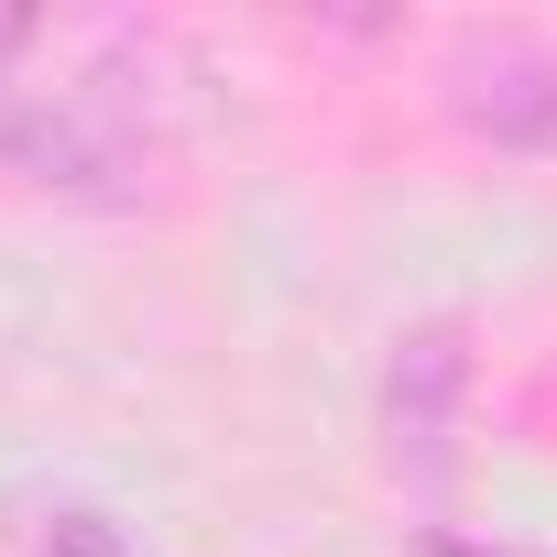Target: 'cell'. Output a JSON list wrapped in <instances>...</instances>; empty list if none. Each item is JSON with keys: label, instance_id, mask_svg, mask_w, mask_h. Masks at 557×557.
<instances>
[{"label": "cell", "instance_id": "6da1fadb", "mask_svg": "<svg viewBox=\"0 0 557 557\" xmlns=\"http://www.w3.org/2000/svg\"><path fill=\"white\" fill-rule=\"evenodd\" d=\"M459 405H470V339H459L448 318L405 329L394 361H383V459H394L405 481H448Z\"/></svg>", "mask_w": 557, "mask_h": 557}, {"label": "cell", "instance_id": "7a4b0ae2", "mask_svg": "<svg viewBox=\"0 0 557 557\" xmlns=\"http://www.w3.org/2000/svg\"><path fill=\"white\" fill-rule=\"evenodd\" d=\"M448 121L481 132L492 153H557V45L524 34H481L448 55Z\"/></svg>", "mask_w": 557, "mask_h": 557}, {"label": "cell", "instance_id": "3957f363", "mask_svg": "<svg viewBox=\"0 0 557 557\" xmlns=\"http://www.w3.org/2000/svg\"><path fill=\"white\" fill-rule=\"evenodd\" d=\"M66 557H121V546H110L99 524H66Z\"/></svg>", "mask_w": 557, "mask_h": 557}]
</instances>
